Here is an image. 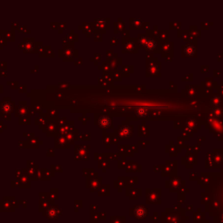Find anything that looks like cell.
<instances>
[{
	"label": "cell",
	"instance_id": "obj_8",
	"mask_svg": "<svg viewBox=\"0 0 223 223\" xmlns=\"http://www.w3.org/2000/svg\"><path fill=\"white\" fill-rule=\"evenodd\" d=\"M71 143L65 135H58L55 138V148H70Z\"/></svg>",
	"mask_w": 223,
	"mask_h": 223
},
{
	"label": "cell",
	"instance_id": "obj_28",
	"mask_svg": "<svg viewBox=\"0 0 223 223\" xmlns=\"http://www.w3.org/2000/svg\"><path fill=\"white\" fill-rule=\"evenodd\" d=\"M47 156H53L54 155V152H53V149H48V152H47Z\"/></svg>",
	"mask_w": 223,
	"mask_h": 223
},
{
	"label": "cell",
	"instance_id": "obj_7",
	"mask_svg": "<svg viewBox=\"0 0 223 223\" xmlns=\"http://www.w3.org/2000/svg\"><path fill=\"white\" fill-rule=\"evenodd\" d=\"M96 124L103 129H107V128H112L113 124H112V119L109 116H106L105 114L98 116L96 118Z\"/></svg>",
	"mask_w": 223,
	"mask_h": 223
},
{
	"label": "cell",
	"instance_id": "obj_12",
	"mask_svg": "<svg viewBox=\"0 0 223 223\" xmlns=\"http://www.w3.org/2000/svg\"><path fill=\"white\" fill-rule=\"evenodd\" d=\"M65 138L68 139V141L71 143V145L72 144H73L74 143V141L76 140V139H79V135H78V131L76 130V129H72V130H71L69 133H67L66 134H65Z\"/></svg>",
	"mask_w": 223,
	"mask_h": 223
},
{
	"label": "cell",
	"instance_id": "obj_4",
	"mask_svg": "<svg viewBox=\"0 0 223 223\" xmlns=\"http://www.w3.org/2000/svg\"><path fill=\"white\" fill-rule=\"evenodd\" d=\"M102 181V178L98 176L97 173H95L93 175L87 177V187L90 188V190L91 192L98 189L100 187V184Z\"/></svg>",
	"mask_w": 223,
	"mask_h": 223
},
{
	"label": "cell",
	"instance_id": "obj_31",
	"mask_svg": "<svg viewBox=\"0 0 223 223\" xmlns=\"http://www.w3.org/2000/svg\"><path fill=\"white\" fill-rule=\"evenodd\" d=\"M19 202L24 204V208H26V207H27V206H26V201H24V200H20Z\"/></svg>",
	"mask_w": 223,
	"mask_h": 223
},
{
	"label": "cell",
	"instance_id": "obj_9",
	"mask_svg": "<svg viewBox=\"0 0 223 223\" xmlns=\"http://www.w3.org/2000/svg\"><path fill=\"white\" fill-rule=\"evenodd\" d=\"M14 109V105L11 101H4L0 103V110L3 114H11Z\"/></svg>",
	"mask_w": 223,
	"mask_h": 223
},
{
	"label": "cell",
	"instance_id": "obj_16",
	"mask_svg": "<svg viewBox=\"0 0 223 223\" xmlns=\"http://www.w3.org/2000/svg\"><path fill=\"white\" fill-rule=\"evenodd\" d=\"M28 109H27V107L26 106H20V107H18V111L16 112V116L18 117H24V116H26L27 114H28Z\"/></svg>",
	"mask_w": 223,
	"mask_h": 223
},
{
	"label": "cell",
	"instance_id": "obj_24",
	"mask_svg": "<svg viewBox=\"0 0 223 223\" xmlns=\"http://www.w3.org/2000/svg\"><path fill=\"white\" fill-rule=\"evenodd\" d=\"M146 113V109H143V108H138L136 111V113L138 114V116H145Z\"/></svg>",
	"mask_w": 223,
	"mask_h": 223
},
{
	"label": "cell",
	"instance_id": "obj_25",
	"mask_svg": "<svg viewBox=\"0 0 223 223\" xmlns=\"http://www.w3.org/2000/svg\"><path fill=\"white\" fill-rule=\"evenodd\" d=\"M79 139L82 140H89L90 139V134H82L79 135Z\"/></svg>",
	"mask_w": 223,
	"mask_h": 223
},
{
	"label": "cell",
	"instance_id": "obj_27",
	"mask_svg": "<svg viewBox=\"0 0 223 223\" xmlns=\"http://www.w3.org/2000/svg\"><path fill=\"white\" fill-rule=\"evenodd\" d=\"M79 120H81V121L83 122V124H86V122H87V120H90V118L89 117H88V118H87V117H85V119H83L82 117H81V118L79 117Z\"/></svg>",
	"mask_w": 223,
	"mask_h": 223
},
{
	"label": "cell",
	"instance_id": "obj_13",
	"mask_svg": "<svg viewBox=\"0 0 223 223\" xmlns=\"http://www.w3.org/2000/svg\"><path fill=\"white\" fill-rule=\"evenodd\" d=\"M41 144H42V141L39 140L37 137H34V136L30 138V139L28 140V146H29V148H31V147L32 148H37Z\"/></svg>",
	"mask_w": 223,
	"mask_h": 223
},
{
	"label": "cell",
	"instance_id": "obj_30",
	"mask_svg": "<svg viewBox=\"0 0 223 223\" xmlns=\"http://www.w3.org/2000/svg\"><path fill=\"white\" fill-rule=\"evenodd\" d=\"M97 208H98V206H97V205H93V204L91 205V212L93 211V209H94V211L96 212Z\"/></svg>",
	"mask_w": 223,
	"mask_h": 223
},
{
	"label": "cell",
	"instance_id": "obj_3",
	"mask_svg": "<svg viewBox=\"0 0 223 223\" xmlns=\"http://www.w3.org/2000/svg\"><path fill=\"white\" fill-rule=\"evenodd\" d=\"M90 148V146H83V145H79L75 146V160H89V153H88V149Z\"/></svg>",
	"mask_w": 223,
	"mask_h": 223
},
{
	"label": "cell",
	"instance_id": "obj_17",
	"mask_svg": "<svg viewBox=\"0 0 223 223\" xmlns=\"http://www.w3.org/2000/svg\"><path fill=\"white\" fill-rule=\"evenodd\" d=\"M125 184H126V179H125V177H119V179L114 182V186L120 190L121 187L125 186Z\"/></svg>",
	"mask_w": 223,
	"mask_h": 223
},
{
	"label": "cell",
	"instance_id": "obj_2",
	"mask_svg": "<svg viewBox=\"0 0 223 223\" xmlns=\"http://www.w3.org/2000/svg\"><path fill=\"white\" fill-rule=\"evenodd\" d=\"M115 134H117V137L121 139H126L131 137L133 134V127L128 125V124H122L120 125L118 129L116 130Z\"/></svg>",
	"mask_w": 223,
	"mask_h": 223
},
{
	"label": "cell",
	"instance_id": "obj_22",
	"mask_svg": "<svg viewBox=\"0 0 223 223\" xmlns=\"http://www.w3.org/2000/svg\"><path fill=\"white\" fill-rule=\"evenodd\" d=\"M51 169L53 172H60V173L62 172V168H61V167L59 165H51Z\"/></svg>",
	"mask_w": 223,
	"mask_h": 223
},
{
	"label": "cell",
	"instance_id": "obj_18",
	"mask_svg": "<svg viewBox=\"0 0 223 223\" xmlns=\"http://www.w3.org/2000/svg\"><path fill=\"white\" fill-rule=\"evenodd\" d=\"M35 121H36V125H39L40 127L45 126V124L47 123L45 116H43V115H39V117H36L35 118Z\"/></svg>",
	"mask_w": 223,
	"mask_h": 223
},
{
	"label": "cell",
	"instance_id": "obj_11",
	"mask_svg": "<svg viewBox=\"0 0 223 223\" xmlns=\"http://www.w3.org/2000/svg\"><path fill=\"white\" fill-rule=\"evenodd\" d=\"M116 135L112 134H103V141L105 144H115L118 142V139H116Z\"/></svg>",
	"mask_w": 223,
	"mask_h": 223
},
{
	"label": "cell",
	"instance_id": "obj_20",
	"mask_svg": "<svg viewBox=\"0 0 223 223\" xmlns=\"http://www.w3.org/2000/svg\"><path fill=\"white\" fill-rule=\"evenodd\" d=\"M58 189H51V193H49V197L51 200H58Z\"/></svg>",
	"mask_w": 223,
	"mask_h": 223
},
{
	"label": "cell",
	"instance_id": "obj_10",
	"mask_svg": "<svg viewBox=\"0 0 223 223\" xmlns=\"http://www.w3.org/2000/svg\"><path fill=\"white\" fill-rule=\"evenodd\" d=\"M43 131L45 133H46V134L49 137L51 136V135H54V134L57 133V131H58L56 123L52 122V121H50L49 123H46L45 126H44V130Z\"/></svg>",
	"mask_w": 223,
	"mask_h": 223
},
{
	"label": "cell",
	"instance_id": "obj_5",
	"mask_svg": "<svg viewBox=\"0 0 223 223\" xmlns=\"http://www.w3.org/2000/svg\"><path fill=\"white\" fill-rule=\"evenodd\" d=\"M131 215L137 220H143L147 215V209L143 205H137L131 209Z\"/></svg>",
	"mask_w": 223,
	"mask_h": 223
},
{
	"label": "cell",
	"instance_id": "obj_26",
	"mask_svg": "<svg viewBox=\"0 0 223 223\" xmlns=\"http://www.w3.org/2000/svg\"><path fill=\"white\" fill-rule=\"evenodd\" d=\"M58 111L57 110H55V111H52V110H50L49 112H48V116L49 117H51V116H53V117H55V118H57L58 117Z\"/></svg>",
	"mask_w": 223,
	"mask_h": 223
},
{
	"label": "cell",
	"instance_id": "obj_21",
	"mask_svg": "<svg viewBox=\"0 0 223 223\" xmlns=\"http://www.w3.org/2000/svg\"><path fill=\"white\" fill-rule=\"evenodd\" d=\"M30 117L29 116H24V117H20L19 118V124H27L29 125L30 124Z\"/></svg>",
	"mask_w": 223,
	"mask_h": 223
},
{
	"label": "cell",
	"instance_id": "obj_23",
	"mask_svg": "<svg viewBox=\"0 0 223 223\" xmlns=\"http://www.w3.org/2000/svg\"><path fill=\"white\" fill-rule=\"evenodd\" d=\"M74 203H75V207H74L75 211H76V212H78V211H79V209L82 208V201H81V200H75V202H74Z\"/></svg>",
	"mask_w": 223,
	"mask_h": 223
},
{
	"label": "cell",
	"instance_id": "obj_14",
	"mask_svg": "<svg viewBox=\"0 0 223 223\" xmlns=\"http://www.w3.org/2000/svg\"><path fill=\"white\" fill-rule=\"evenodd\" d=\"M98 167L100 169H102L103 172H106V170L110 167V162L108 160V158H103L102 160H99V164H98Z\"/></svg>",
	"mask_w": 223,
	"mask_h": 223
},
{
	"label": "cell",
	"instance_id": "obj_1",
	"mask_svg": "<svg viewBox=\"0 0 223 223\" xmlns=\"http://www.w3.org/2000/svg\"><path fill=\"white\" fill-rule=\"evenodd\" d=\"M18 207V203L13 196H6L0 200V212H14Z\"/></svg>",
	"mask_w": 223,
	"mask_h": 223
},
{
	"label": "cell",
	"instance_id": "obj_29",
	"mask_svg": "<svg viewBox=\"0 0 223 223\" xmlns=\"http://www.w3.org/2000/svg\"><path fill=\"white\" fill-rule=\"evenodd\" d=\"M7 127V126L6 125H4L3 123H2V121H0V132H3V129L4 128H6Z\"/></svg>",
	"mask_w": 223,
	"mask_h": 223
},
{
	"label": "cell",
	"instance_id": "obj_15",
	"mask_svg": "<svg viewBox=\"0 0 223 223\" xmlns=\"http://www.w3.org/2000/svg\"><path fill=\"white\" fill-rule=\"evenodd\" d=\"M110 194V186L109 185H103L99 187L98 195L100 196H107Z\"/></svg>",
	"mask_w": 223,
	"mask_h": 223
},
{
	"label": "cell",
	"instance_id": "obj_6",
	"mask_svg": "<svg viewBox=\"0 0 223 223\" xmlns=\"http://www.w3.org/2000/svg\"><path fill=\"white\" fill-rule=\"evenodd\" d=\"M61 209L58 208V205L56 204H52L46 211H45V215L48 220H58V216L61 215Z\"/></svg>",
	"mask_w": 223,
	"mask_h": 223
},
{
	"label": "cell",
	"instance_id": "obj_19",
	"mask_svg": "<svg viewBox=\"0 0 223 223\" xmlns=\"http://www.w3.org/2000/svg\"><path fill=\"white\" fill-rule=\"evenodd\" d=\"M126 218L121 217V216H111L110 221L111 223H125L126 222Z\"/></svg>",
	"mask_w": 223,
	"mask_h": 223
}]
</instances>
